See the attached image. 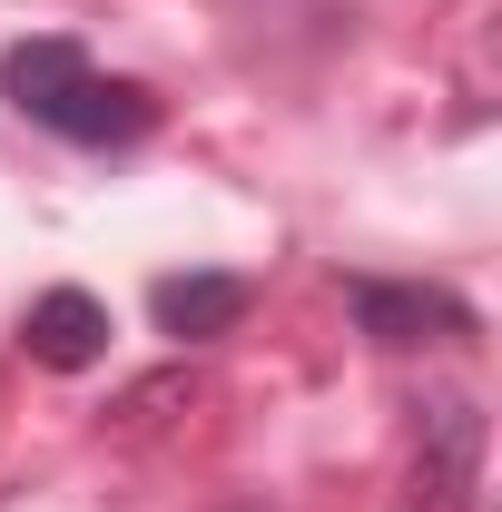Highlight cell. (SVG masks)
<instances>
[{
  "instance_id": "5b68a950",
  "label": "cell",
  "mask_w": 502,
  "mask_h": 512,
  "mask_svg": "<svg viewBox=\"0 0 502 512\" xmlns=\"http://www.w3.org/2000/svg\"><path fill=\"white\" fill-rule=\"evenodd\" d=\"M148 316H158V335H178V345L237 335V316H247V276H158Z\"/></svg>"
},
{
  "instance_id": "8992f818",
  "label": "cell",
  "mask_w": 502,
  "mask_h": 512,
  "mask_svg": "<svg viewBox=\"0 0 502 512\" xmlns=\"http://www.w3.org/2000/svg\"><path fill=\"white\" fill-rule=\"evenodd\" d=\"M79 79H89V50L79 40H20V50H0V99L20 119H40V128H50V109H60Z\"/></svg>"
},
{
  "instance_id": "277c9868",
  "label": "cell",
  "mask_w": 502,
  "mask_h": 512,
  "mask_svg": "<svg viewBox=\"0 0 502 512\" xmlns=\"http://www.w3.org/2000/svg\"><path fill=\"white\" fill-rule=\"evenodd\" d=\"M50 128L79 138V148H128V138L158 128V89H138V79H99V69H89L60 109H50Z\"/></svg>"
},
{
  "instance_id": "6da1fadb",
  "label": "cell",
  "mask_w": 502,
  "mask_h": 512,
  "mask_svg": "<svg viewBox=\"0 0 502 512\" xmlns=\"http://www.w3.org/2000/svg\"><path fill=\"white\" fill-rule=\"evenodd\" d=\"M483 493V414L453 394L424 414V453H414V512H473Z\"/></svg>"
},
{
  "instance_id": "7a4b0ae2",
  "label": "cell",
  "mask_w": 502,
  "mask_h": 512,
  "mask_svg": "<svg viewBox=\"0 0 502 512\" xmlns=\"http://www.w3.org/2000/svg\"><path fill=\"white\" fill-rule=\"evenodd\" d=\"M355 325L375 345H463L473 335V306L453 286H384V276H365L355 286Z\"/></svg>"
},
{
  "instance_id": "3957f363",
  "label": "cell",
  "mask_w": 502,
  "mask_h": 512,
  "mask_svg": "<svg viewBox=\"0 0 502 512\" xmlns=\"http://www.w3.org/2000/svg\"><path fill=\"white\" fill-rule=\"evenodd\" d=\"M20 345H30V365L79 375V365H99V355H109V306H99L89 286H50V296L20 316Z\"/></svg>"
}]
</instances>
